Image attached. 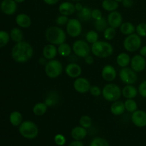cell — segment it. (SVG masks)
I'll return each mask as SVG.
<instances>
[{
	"label": "cell",
	"instance_id": "obj_1",
	"mask_svg": "<svg viewBox=\"0 0 146 146\" xmlns=\"http://www.w3.org/2000/svg\"><path fill=\"white\" fill-rule=\"evenodd\" d=\"M34 54L31 44L27 41L17 43L11 50V57L17 63H25L30 60Z\"/></svg>",
	"mask_w": 146,
	"mask_h": 146
},
{
	"label": "cell",
	"instance_id": "obj_2",
	"mask_svg": "<svg viewBox=\"0 0 146 146\" xmlns=\"http://www.w3.org/2000/svg\"><path fill=\"white\" fill-rule=\"evenodd\" d=\"M46 38L50 44L54 45H60L65 43L66 40V34L62 29L56 27H51L48 28L45 33Z\"/></svg>",
	"mask_w": 146,
	"mask_h": 146
},
{
	"label": "cell",
	"instance_id": "obj_3",
	"mask_svg": "<svg viewBox=\"0 0 146 146\" xmlns=\"http://www.w3.org/2000/svg\"><path fill=\"white\" fill-rule=\"evenodd\" d=\"M91 52L98 58H108L113 53V48L108 42L104 41H97L91 46Z\"/></svg>",
	"mask_w": 146,
	"mask_h": 146
},
{
	"label": "cell",
	"instance_id": "obj_4",
	"mask_svg": "<svg viewBox=\"0 0 146 146\" xmlns=\"http://www.w3.org/2000/svg\"><path fill=\"white\" fill-rule=\"evenodd\" d=\"M19 131L21 135L27 139H34L38 134V126L31 121H25L19 126Z\"/></svg>",
	"mask_w": 146,
	"mask_h": 146
},
{
	"label": "cell",
	"instance_id": "obj_5",
	"mask_svg": "<svg viewBox=\"0 0 146 146\" xmlns=\"http://www.w3.org/2000/svg\"><path fill=\"white\" fill-rule=\"evenodd\" d=\"M122 91L118 85L109 84L106 85L102 90V95L104 99L109 102L116 101L121 98Z\"/></svg>",
	"mask_w": 146,
	"mask_h": 146
},
{
	"label": "cell",
	"instance_id": "obj_6",
	"mask_svg": "<svg viewBox=\"0 0 146 146\" xmlns=\"http://www.w3.org/2000/svg\"><path fill=\"white\" fill-rule=\"evenodd\" d=\"M63 71L62 64L58 60H49L46 64L45 73L48 77L56 78L59 76Z\"/></svg>",
	"mask_w": 146,
	"mask_h": 146
},
{
	"label": "cell",
	"instance_id": "obj_7",
	"mask_svg": "<svg viewBox=\"0 0 146 146\" xmlns=\"http://www.w3.org/2000/svg\"><path fill=\"white\" fill-rule=\"evenodd\" d=\"M141 44H142L141 37L134 33L131 35H128L123 41L124 48L129 52H135L138 51L141 48Z\"/></svg>",
	"mask_w": 146,
	"mask_h": 146
},
{
	"label": "cell",
	"instance_id": "obj_8",
	"mask_svg": "<svg viewBox=\"0 0 146 146\" xmlns=\"http://www.w3.org/2000/svg\"><path fill=\"white\" fill-rule=\"evenodd\" d=\"M119 78L123 84L127 85H132L137 81L138 76L136 72L131 68L124 67L120 71Z\"/></svg>",
	"mask_w": 146,
	"mask_h": 146
},
{
	"label": "cell",
	"instance_id": "obj_9",
	"mask_svg": "<svg viewBox=\"0 0 146 146\" xmlns=\"http://www.w3.org/2000/svg\"><path fill=\"white\" fill-rule=\"evenodd\" d=\"M72 50L74 54L81 58H86L87 56L90 55L91 48L86 41L84 40H77L74 43Z\"/></svg>",
	"mask_w": 146,
	"mask_h": 146
},
{
	"label": "cell",
	"instance_id": "obj_10",
	"mask_svg": "<svg viewBox=\"0 0 146 146\" xmlns=\"http://www.w3.org/2000/svg\"><path fill=\"white\" fill-rule=\"evenodd\" d=\"M82 31V26L80 20L77 19H69L66 24V32L70 36L77 37Z\"/></svg>",
	"mask_w": 146,
	"mask_h": 146
},
{
	"label": "cell",
	"instance_id": "obj_11",
	"mask_svg": "<svg viewBox=\"0 0 146 146\" xmlns=\"http://www.w3.org/2000/svg\"><path fill=\"white\" fill-rule=\"evenodd\" d=\"M91 84L87 78L83 77L76 78L74 83V88L78 93L85 94L88 92L91 88Z\"/></svg>",
	"mask_w": 146,
	"mask_h": 146
},
{
	"label": "cell",
	"instance_id": "obj_12",
	"mask_svg": "<svg viewBox=\"0 0 146 146\" xmlns=\"http://www.w3.org/2000/svg\"><path fill=\"white\" fill-rule=\"evenodd\" d=\"M131 121L135 126L143 128L146 126V112L143 110H137L132 113Z\"/></svg>",
	"mask_w": 146,
	"mask_h": 146
},
{
	"label": "cell",
	"instance_id": "obj_13",
	"mask_svg": "<svg viewBox=\"0 0 146 146\" xmlns=\"http://www.w3.org/2000/svg\"><path fill=\"white\" fill-rule=\"evenodd\" d=\"M131 66L135 72H141L146 67L145 58L141 54L135 55L131 60Z\"/></svg>",
	"mask_w": 146,
	"mask_h": 146
},
{
	"label": "cell",
	"instance_id": "obj_14",
	"mask_svg": "<svg viewBox=\"0 0 146 146\" xmlns=\"http://www.w3.org/2000/svg\"><path fill=\"white\" fill-rule=\"evenodd\" d=\"M1 10L6 15H12L17 11V4L14 0H3L1 3Z\"/></svg>",
	"mask_w": 146,
	"mask_h": 146
},
{
	"label": "cell",
	"instance_id": "obj_15",
	"mask_svg": "<svg viewBox=\"0 0 146 146\" xmlns=\"http://www.w3.org/2000/svg\"><path fill=\"white\" fill-rule=\"evenodd\" d=\"M108 23V25L110 27H113L114 29H118L122 24L123 17L122 15L120 12L117 11H111L108 16V19H107Z\"/></svg>",
	"mask_w": 146,
	"mask_h": 146
},
{
	"label": "cell",
	"instance_id": "obj_16",
	"mask_svg": "<svg viewBox=\"0 0 146 146\" xmlns=\"http://www.w3.org/2000/svg\"><path fill=\"white\" fill-rule=\"evenodd\" d=\"M66 74L73 78H78L82 73V69L78 64L76 63H70L66 66Z\"/></svg>",
	"mask_w": 146,
	"mask_h": 146
},
{
	"label": "cell",
	"instance_id": "obj_17",
	"mask_svg": "<svg viewBox=\"0 0 146 146\" xmlns=\"http://www.w3.org/2000/svg\"><path fill=\"white\" fill-rule=\"evenodd\" d=\"M116 74V71H115V68L111 65H106L103 68L102 71H101L102 78L105 81H108V82H111V81L115 80Z\"/></svg>",
	"mask_w": 146,
	"mask_h": 146
},
{
	"label": "cell",
	"instance_id": "obj_18",
	"mask_svg": "<svg viewBox=\"0 0 146 146\" xmlns=\"http://www.w3.org/2000/svg\"><path fill=\"white\" fill-rule=\"evenodd\" d=\"M58 11L61 13V15L70 16L72 15L76 10L75 5L69 1H64L62 2L58 7Z\"/></svg>",
	"mask_w": 146,
	"mask_h": 146
},
{
	"label": "cell",
	"instance_id": "obj_19",
	"mask_svg": "<svg viewBox=\"0 0 146 146\" xmlns=\"http://www.w3.org/2000/svg\"><path fill=\"white\" fill-rule=\"evenodd\" d=\"M57 54H58V49L54 44H47L43 48V56L46 59H54L56 56Z\"/></svg>",
	"mask_w": 146,
	"mask_h": 146
},
{
	"label": "cell",
	"instance_id": "obj_20",
	"mask_svg": "<svg viewBox=\"0 0 146 146\" xmlns=\"http://www.w3.org/2000/svg\"><path fill=\"white\" fill-rule=\"evenodd\" d=\"M16 22L19 27L23 29H27L31 26V20L29 16L27 14H19L16 17Z\"/></svg>",
	"mask_w": 146,
	"mask_h": 146
},
{
	"label": "cell",
	"instance_id": "obj_21",
	"mask_svg": "<svg viewBox=\"0 0 146 146\" xmlns=\"http://www.w3.org/2000/svg\"><path fill=\"white\" fill-rule=\"evenodd\" d=\"M71 137L76 141H81L87 135L86 128L82 126H76L71 131Z\"/></svg>",
	"mask_w": 146,
	"mask_h": 146
},
{
	"label": "cell",
	"instance_id": "obj_22",
	"mask_svg": "<svg viewBox=\"0 0 146 146\" xmlns=\"http://www.w3.org/2000/svg\"><path fill=\"white\" fill-rule=\"evenodd\" d=\"M125 104L123 101H114L111 106V111L113 115H121L125 112Z\"/></svg>",
	"mask_w": 146,
	"mask_h": 146
},
{
	"label": "cell",
	"instance_id": "obj_23",
	"mask_svg": "<svg viewBox=\"0 0 146 146\" xmlns=\"http://www.w3.org/2000/svg\"><path fill=\"white\" fill-rule=\"evenodd\" d=\"M138 90H137V88L134 86L127 85L123 88L122 94L127 99H128V98L133 99L138 95Z\"/></svg>",
	"mask_w": 146,
	"mask_h": 146
},
{
	"label": "cell",
	"instance_id": "obj_24",
	"mask_svg": "<svg viewBox=\"0 0 146 146\" xmlns=\"http://www.w3.org/2000/svg\"><path fill=\"white\" fill-rule=\"evenodd\" d=\"M131 57L126 53H121L118 54L116 58L117 64L120 67H127L130 64H131Z\"/></svg>",
	"mask_w": 146,
	"mask_h": 146
},
{
	"label": "cell",
	"instance_id": "obj_25",
	"mask_svg": "<svg viewBox=\"0 0 146 146\" xmlns=\"http://www.w3.org/2000/svg\"><path fill=\"white\" fill-rule=\"evenodd\" d=\"M22 114L19 111H14L11 113L9 115V121L13 126H19L22 123Z\"/></svg>",
	"mask_w": 146,
	"mask_h": 146
},
{
	"label": "cell",
	"instance_id": "obj_26",
	"mask_svg": "<svg viewBox=\"0 0 146 146\" xmlns=\"http://www.w3.org/2000/svg\"><path fill=\"white\" fill-rule=\"evenodd\" d=\"M91 11H92V10L89 7H84L81 11H78L77 16H78V20H80L81 21H84V22L88 21L92 18L91 17Z\"/></svg>",
	"mask_w": 146,
	"mask_h": 146
},
{
	"label": "cell",
	"instance_id": "obj_27",
	"mask_svg": "<svg viewBox=\"0 0 146 146\" xmlns=\"http://www.w3.org/2000/svg\"><path fill=\"white\" fill-rule=\"evenodd\" d=\"M102 7L106 11L111 12L118 9L119 4L115 0H104L102 1Z\"/></svg>",
	"mask_w": 146,
	"mask_h": 146
},
{
	"label": "cell",
	"instance_id": "obj_28",
	"mask_svg": "<svg viewBox=\"0 0 146 146\" xmlns=\"http://www.w3.org/2000/svg\"><path fill=\"white\" fill-rule=\"evenodd\" d=\"M120 29H121V33L124 35H131V34H133L135 31V27L132 23L131 22H124L122 23L121 26L120 27Z\"/></svg>",
	"mask_w": 146,
	"mask_h": 146
},
{
	"label": "cell",
	"instance_id": "obj_29",
	"mask_svg": "<svg viewBox=\"0 0 146 146\" xmlns=\"http://www.w3.org/2000/svg\"><path fill=\"white\" fill-rule=\"evenodd\" d=\"M10 38L13 41L16 43L20 42V41H22L23 38H24V35H23V33L21 31V29H19V28H13L11 30L9 33Z\"/></svg>",
	"mask_w": 146,
	"mask_h": 146
},
{
	"label": "cell",
	"instance_id": "obj_30",
	"mask_svg": "<svg viewBox=\"0 0 146 146\" xmlns=\"http://www.w3.org/2000/svg\"><path fill=\"white\" fill-rule=\"evenodd\" d=\"M47 108H48V106L45 103H38L33 108V112L34 115L41 116L46 113Z\"/></svg>",
	"mask_w": 146,
	"mask_h": 146
},
{
	"label": "cell",
	"instance_id": "obj_31",
	"mask_svg": "<svg viewBox=\"0 0 146 146\" xmlns=\"http://www.w3.org/2000/svg\"><path fill=\"white\" fill-rule=\"evenodd\" d=\"M57 49H58V53L59 54V55L63 57L68 56L72 51L69 44H66V43H63V44L58 45Z\"/></svg>",
	"mask_w": 146,
	"mask_h": 146
},
{
	"label": "cell",
	"instance_id": "obj_32",
	"mask_svg": "<svg viewBox=\"0 0 146 146\" xmlns=\"http://www.w3.org/2000/svg\"><path fill=\"white\" fill-rule=\"evenodd\" d=\"M108 21L105 18H101V19L95 20L94 22V27L96 29V31L101 32V31H105L106 29L108 27Z\"/></svg>",
	"mask_w": 146,
	"mask_h": 146
},
{
	"label": "cell",
	"instance_id": "obj_33",
	"mask_svg": "<svg viewBox=\"0 0 146 146\" xmlns=\"http://www.w3.org/2000/svg\"><path fill=\"white\" fill-rule=\"evenodd\" d=\"M125 108L127 111L133 113L138 110V104L133 98H128L125 101Z\"/></svg>",
	"mask_w": 146,
	"mask_h": 146
},
{
	"label": "cell",
	"instance_id": "obj_34",
	"mask_svg": "<svg viewBox=\"0 0 146 146\" xmlns=\"http://www.w3.org/2000/svg\"><path fill=\"white\" fill-rule=\"evenodd\" d=\"M10 39V35L6 31H0V48L5 46L9 43Z\"/></svg>",
	"mask_w": 146,
	"mask_h": 146
},
{
	"label": "cell",
	"instance_id": "obj_35",
	"mask_svg": "<svg viewBox=\"0 0 146 146\" xmlns=\"http://www.w3.org/2000/svg\"><path fill=\"white\" fill-rule=\"evenodd\" d=\"M86 39L89 44H94L98 39V34L96 31H89L86 34Z\"/></svg>",
	"mask_w": 146,
	"mask_h": 146
},
{
	"label": "cell",
	"instance_id": "obj_36",
	"mask_svg": "<svg viewBox=\"0 0 146 146\" xmlns=\"http://www.w3.org/2000/svg\"><path fill=\"white\" fill-rule=\"evenodd\" d=\"M79 124L81 126L85 128H88L92 125V119L88 115H83L79 120Z\"/></svg>",
	"mask_w": 146,
	"mask_h": 146
},
{
	"label": "cell",
	"instance_id": "obj_37",
	"mask_svg": "<svg viewBox=\"0 0 146 146\" xmlns=\"http://www.w3.org/2000/svg\"><path fill=\"white\" fill-rule=\"evenodd\" d=\"M115 34H116L115 29L111 27H107L104 32V38L106 40H112L115 36Z\"/></svg>",
	"mask_w": 146,
	"mask_h": 146
},
{
	"label": "cell",
	"instance_id": "obj_38",
	"mask_svg": "<svg viewBox=\"0 0 146 146\" xmlns=\"http://www.w3.org/2000/svg\"><path fill=\"white\" fill-rule=\"evenodd\" d=\"M89 146H109V143L104 138L97 137L92 140Z\"/></svg>",
	"mask_w": 146,
	"mask_h": 146
},
{
	"label": "cell",
	"instance_id": "obj_39",
	"mask_svg": "<svg viewBox=\"0 0 146 146\" xmlns=\"http://www.w3.org/2000/svg\"><path fill=\"white\" fill-rule=\"evenodd\" d=\"M137 34L141 37H146V23H141L135 28Z\"/></svg>",
	"mask_w": 146,
	"mask_h": 146
},
{
	"label": "cell",
	"instance_id": "obj_40",
	"mask_svg": "<svg viewBox=\"0 0 146 146\" xmlns=\"http://www.w3.org/2000/svg\"><path fill=\"white\" fill-rule=\"evenodd\" d=\"M54 142L58 146H63L66 143V138L62 134H57L54 137Z\"/></svg>",
	"mask_w": 146,
	"mask_h": 146
},
{
	"label": "cell",
	"instance_id": "obj_41",
	"mask_svg": "<svg viewBox=\"0 0 146 146\" xmlns=\"http://www.w3.org/2000/svg\"><path fill=\"white\" fill-rule=\"evenodd\" d=\"M68 19H69L68 18L67 16H64V15L58 16V17L56 18V23L59 26H64L68 23Z\"/></svg>",
	"mask_w": 146,
	"mask_h": 146
},
{
	"label": "cell",
	"instance_id": "obj_42",
	"mask_svg": "<svg viewBox=\"0 0 146 146\" xmlns=\"http://www.w3.org/2000/svg\"><path fill=\"white\" fill-rule=\"evenodd\" d=\"M89 91L91 95L96 97H98L99 96H101V93H102L101 88L98 86H91Z\"/></svg>",
	"mask_w": 146,
	"mask_h": 146
},
{
	"label": "cell",
	"instance_id": "obj_43",
	"mask_svg": "<svg viewBox=\"0 0 146 146\" xmlns=\"http://www.w3.org/2000/svg\"><path fill=\"white\" fill-rule=\"evenodd\" d=\"M91 17L94 20L101 19V18H103L102 12H101V10L98 9H93L92 11H91Z\"/></svg>",
	"mask_w": 146,
	"mask_h": 146
},
{
	"label": "cell",
	"instance_id": "obj_44",
	"mask_svg": "<svg viewBox=\"0 0 146 146\" xmlns=\"http://www.w3.org/2000/svg\"><path fill=\"white\" fill-rule=\"evenodd\" d=\"M138 92L143 98H146V81H143L138 87Z\"/></svg>",
	"mask_w": 146,
	"mask_h": 146
},
{
	"label": "cell",
	"instance_id": "obj_45",
	"mask_svg": "<svg viewBox=\"0 0 146 146\" xmlns=\"http://www.w3.org/2000/svg\"><path fill=\"white\" fill-rule=\"evenodd\" d=\"M122 4L124 7L126 8H130L133 5V0H123Z\"/></svg>",
	"mask_w": 146,
	"mask_h": 146
},
{
	"label": "cell",
	"instance_id": "obj_46",
	"mask_svg": "<svg viewBox=\"0 0 146 146\" xmlns=\"http://www.w3.org/2000/svg\"><path fill=\"white\" fill-rule=\"evenodd\" d=\"M68 146H84V144L81 141H76L75 140L74 141L70 143Z\"/></svg>",
	"mask_w": 146,
	"mask_h": 146
},
{
	"label": "cell",
	"instance_id": "obj_47",
	"mask_svg": "<svg viewBox=\"0 0 146 146\" xmlns=\"http://www.w3.org/2000/svg\"><path fill=\"white\" fill-rule=\"evenodd\" d=\"M85 58L86 63L87 64H89V65L92 64L93 63H94V58H93V57L91 56H90V55L87 56L86 57V58Z\"/></svg>",
	"mask_w": 146,
	"mask_h": 146
},
{
	"label": "cell",
	"instance_id": "obj_48",
	"mask_svg": "<svg viewBox=\"0 0 146 146\" xmlns=\"http://www.w3.org/2000/svg\"><path fill=\"white\" fill-rule=\"evenodd\" d=\"M43 1L48 5H54V4H56L60 0H43Z\"/></svg>",
	"mask_w": 146,
	"mask_h": 146
},
{
	"label": "cell",
	"instance_id": "obj_49",
	"mask_svg": "<svg viewBox=\"0 0 146 146\" xmlns=\"http://www.w3.org/2000/svg\"><path fill=\"white\" fill-rule=\"evenodd\" d=\"M140 54L146 58V45L143 46L142 48H141V49H140Z\"/></svg>",
	"mask_w": 146,
	"mask_h": 146
},
{
	"label": "cell",
	"instance_id": "obj_50",
	"mask_svg": "<svg viewBox=\"0 0 146 146\" xmlns=\"http://www.w3.org/2000/svg\"><path fill=\"white\" fill-rule=\"evenodd\" d=\"M83 7H83V5L81 4V3H76V4H75L76 10V11H81V10L83 9Z\"/></svg>",
	"mask_w": 146,
	"mask_h": 146
},
{
	"label": "cell",
	"instance_id": "obj_51",
	"mask_svg": "<svg viewBox=\"0 0 146 146\" xmlns=\"http://www.w3.org/2000/svg\"><path fill=\"white\" fill-rule=\"evenodd\" d=\"M17 3H21V2H24L25 0H14Z\"/></svg>",
	"mask_w": 146,
	"mask_h": 146
},
{
	"label": "cell",
	"instance_id": "obj_52",
	"mask_svg": "<svg viewBox=\"0 0 146 146\" xmlns=\"http://www.w3.org/2000/svg\"><path fill=\"white\" fill-rule=\"evenodd\" d=\"M115 1H118V2L119 3V2H122V1H123V0H115Z\"/></svg>",
	"mask_w": 146,
	"mask_h": 146
},
{
	"label": "cell",
	"instance_id": "obj_53",
	"mask_svg": "<svg viewBox=\"0 0 146 146\" xmlns=\"http://www.w3.org/2000/svg\"><path fill=\"white\" fill-rule=\"evenodd\" d=\"M72 1H81V0H72Z\"/></svg>",
	"mask_w": 146,
	"mask_h": 146
}]
</instances>
